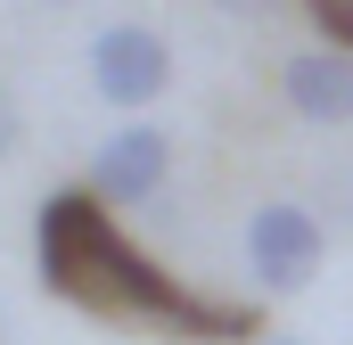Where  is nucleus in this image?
I'll list each match as a JSON object with an SVG mask.
<instances>
[{
	"label": "nucleus",
	"instance_id": "obj_1",
	"mask_svg": "<svg viewBox=\"0 0 353 345\" xmlns=\"http://www.w3.org/2000/svg\"><path fill=\"white\" fill-rule=\"evenodd\" d=\"M33 271H41V288L58 304H74L90 321H115V329H148L165 345H255L263 337L255 304L197 296L140 239H123L115 206L90 181L41 197V214H33Z\"/></svg>",
	"mask_w": 353,
	"mask_h": 345
},
{
	"label": "nucleus",
	"instance_id": "obj_2",
	"mask_svg": "<svg viewBox=\"0 0 353 345\" xmlns=\"http://www.w3.org/2000/svg\"><path fill=\"white\" fill-rule=\"evenodd\" d=\"M321 263H329L321 214H304V206H255V222H247V271H255L263 296H296L304 279H321Z\"/></svg>",
	"mask_w": 353,
	"mask_h": 345
},
{
	"label": "nucleus",
	"instance_id": "obj_3",
	"mask_svg": "<svg viewBox=\"0 0 353 345\" xmlns=\"http://www.w3.org/2000/svg\"><path fill=\"white\" fill-rule=\"evenodd\" d=\"M90 90L107 107H157L173 90V50L148 25H107L90 33Z\"/></svg>",
	"mask_w": 353,
	"mask_h": 345
},
{
	"label": "nucleus",
	"instance_id": "obj_4",
	"mask_svg": "<svg viewBox=\"0 0 353 345\" xmlns=\"http://www.w3.org/2000/svg\"><path fill=\"white\" fill-rule=\"evenodd\" d=\"M165 172H173V140L157 124H115L99 140V157H90V189L107 206H148L165 189Z\"/></svg>",
	"mask_w": 353,
	"mask_h": 345
},
{
	"label": "nucleus",
	"instance_id": "obj_5",
	"mask_svg": "<svg viewBox=\"0 0 353 345\" xmlns=\"http://www.w3.org/2000/svg\"><path fill=\"white\" fill-rule=\"evenodd\" d=\"M279 90L304 124H353V50L337 41H312L279 66Z\"/></svg>",
	"mask_w": 353,
	"mask_h": 345
},
{
	"label": "nucleus",
	"instance_id": "obj_6",
	"mask_svg": "<svg viewBox=\"0 0 353 345\" xmlns=\"http://www.w3.org/2000/svg\"><path fill=\"white\" fill-rule=\"evenodd\" d=\"M312 25H321V41H337V50H353V0H296Z\"/></svg>",
	"mask_w": 353,
	"mask_h": 345
},
{
	"label": "nucleus",
	"instance_id": "obj_7",
	"mask_svg": "<svg viewBox=\"0 0 353 345\" xmlns=\"http://www.w3.org/2000/svg\"><path fill=\"white\" fill-rule=\"evenodd\" d=\"M25 148V107H17V90H8V75H0V165Z\"/></svg>",
	"mask_w": 353,
	"mask_h": 345
},
{
	"label": "nucleus",
	"instance_id": "obj_8",
	"mask_svg": "<svg viewBox=\"0 0 353 345\" xmlns=\"http://www.w3.org/2000/svg\"><path fill=\"white\" fill-rule=\"evenodd\" d=\"M230 17H279V8H296V0H222Z\"/></svg>",
	"mask_w": 353,
	"mask_h": 345
},
{
	"label": "nucleus",
	"instance_id": "obj_9",
	"mask_svg": "<svg viewBox=\"0 0 353 345\" xmlns=\"http://www.w3.org/2000/svg\"><path fill=\"white\" fill-rule=\"evenodd\" d=\"M255 345H304V337H271V329H263V337H255Z\"/></svg>",
	"mask_w": 353,
	"mask_h": 345
}]
</instances>
